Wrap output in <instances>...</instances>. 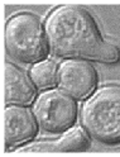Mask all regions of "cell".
Here are the masks:
<instances>
[{
  "label": "cell",
  "mask_w": 120,
  "mask_h": 157,
  "mask_svg": "<svg viewBox=\"0 0 120 157\" xmlns=\"http://www.w3.org/2000/svg\"><path fill=\"white\" fill-rule=\"evenodd\" d=\"M5 48L8 56L23 65L44 61L51 51L46 28L31 13L15 14L6 22Z\"/></svg>",
  "instance_id": "cell-3"
},
{
  "label": "cell",
  "mask_w": 120,
  "mask_h": 157,
  "mask_svg": "<svg viewBox=\"0 0 120 157\" xmlns=\"http://www.w3.org/2000/svg\"><path fill=\"white\" fill-rule=\"evenodd\" d=\"M5 132L4 146L6 151L24 146L38 134V123L33 110L22 105H6L4 112Z\"/></svg>",
  "instance_id": "cell-6"
},
{
  "label": "cell",
  "mask_w": 120,
  "mask_h": 157,
  "mask_svg": "<svg viewBox=\"0 0 120 157\" xmlns=\"http://www.w3.org/2000/svg\"><path fill=\"white\" fill-rule=\"evenodd\" d=\"M32 110L39 129L51 136L71 129L78 115L76 100L59 89H49L37 96Z\"/></svg>",
  "instance_id": "cell-4"
},
{
  "label": "cell",
  "mask_w": 120,
  "mask_h": 157,
  "mask_svg": "<svg viewBox=\"0 0 120 157\" xmlns=\"http://www.w3.org/2000/svg\"><path fill=\"white\" fill-rule=\"evenodd\" d=\"M81 123L92 140L120 144V85H105L90 96L82 105Z\"/></svg>",
  "instance_id": "cell-2"
},
{
  "label": "cell",
  "mask_w": 120,
  "mask_h": 157,
  "mask_svg": "<svg viewBox=\"0 0 120 157\" xmlns=\"http://www.w3.org/2000/svg\"><path fill=\"white\" fill-rule=\"evenodd\" d=\"M33 84L37 89L46 90V89H53L57 85V77H58V66L52 60H44L38 63H34L29 71Z\"/></svg>",
  "instance_id": "cell-9"
},
{
  "label": "cell",
  "mask_w": 120,
  "mask_h": 157,
  "mask_svg": "<svg viewBox=\"0 0 120 157\" xmlns=\"http://www.w3.org/2000/svg\"><path fill=\"white\" fill-rule=\"evenodd\" d=\"M44 28L56 57L106 65L120 62V50L103 38L94 17L82 6L61 5L53 9Z\"/></svg>",
  "instance_id": "cell-1"
},
{
  "label": "cell",
  "mask_w": 120,
  "mask_h": 157,
  "mask_svg": "<svg viewBox=\"0 0 120 157\" xmlns=\"http://www.w3.org/2000/svg\"><path fill=\"white\" fill-rule=\"evenodd\" d=\"M37 99V87L31 76L8 62L5 66V104L28 106Z\"/></svg>",
  "instance_id": "cell-7"
},
{
  "label": "cell",
  "mask_w": 120,
  "mask_h": 157,
  "mask_svg": "<svg viewBox=\"0 0 120 157\" xmlns=\"http://www.w3.org/2000/svg\"><path fill=\"white\" fill-rule=\"evenodd\" d=\"M86 131L73 128L67 131L53 142H42L27 147L21 153H43V152H84L91 147V141Z\"/></svg>",
  "instance_id": "cell-8"
},
{
  "label": "cell",
  "mask_w": 120,
  "mask_h": 157,
  "mask_svg": "<svg viewBox=\"0 0 120 157\" xmlns=\"http://www.w3.org/2000/svg\"><path fill=\"white\" fill-rule=\"evenodd\" d=\"M97 72L84 60H66L58 66L57 86L75 100H84L96 91Z\"/></svg>",
  "instance_id": "cell-5"
}]
</instances>
